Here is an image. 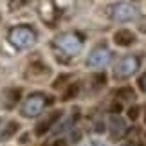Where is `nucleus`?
Segmentation results:
<instances>
[{"mask_svg": "<svg viewBox=\"0 0 146 146\" xmlns=\"http://www.w3.org/2000/svg\"><path fill=\"white\" fill-rule=\"evenodd\" d=\"M108 61H110L108 50H105V49H96V50H92V52L87 56L85 65L88 67V69H103V67L108 65Z\"/></svg>", "mask_w": 146, "mask_h": 146, "instance_id": "4", "label": "nucleus"}, {"mask_svg": "<svg viewBox=\"0 0 146 146\" xmlns=\"http://www.w3.org/2000/svg\"><path fill=\"white\" fill-rule=\"evenodd\" d=\"M56 45L63 50V52H67V54H78L80 49H81V43H80V40H78L74 35L60 36L58 40H56Z\"/></svg>", "mask_w": 146, "mask_h": 146, "instance_id": "6", "label": "nucleus"}, {"mask_svg": "<svg viewBox=\"0 0 146 146\" xmlns=\"http://www.w3.org/2000/svg\"><path fill=\"white\" fill-rule=\"evenodd\" d=\"M9 42L16 49H27L36 42V38H35V33L29 27H15L9 33Z\"/></svg>", "mask_w": 146, "mask_h": 146, "instance_id": "1", "label": "nucleus"}, {"mask_svg": "<svg viewBox=\"0 0 146 146\" xmlns=\"http://www.w3.org/2000/svg\"><path fill=\"white\" fill-rule=\"evenodd\" d=\"M137 67H139L137 58L126 56V58H123L121 61H117V65L114 67V74L117 78H128V76H132L133 72L137 70Z\"/></svg>", "mask_w": 146, "mask_h": 146, "instance_id": "3", "label": "nucleus"}, {"mask_svg": "<svg viewBox=\"0 0 146 146\" xmlns=\"http://www.w3.org/2000/svg\"><path fill=\"white\" fill-rule=\"evenodd\" d=\"M43 106H45V99L42 96H31L24 101V105H22V115L24 117H36L42 114Z\"/></svg>", "mask_w": 146, "mask_h": 146, "instance_id": "2", "label": "nucleus"}, {"mask_svg": "<svg viewBox=\"0 0 146 146\" xmlns=\"http://www.w3.org/2000/svg\"><path fill=\"white\" fill-rule=\"evenodd\" d=\"M115 22H130L137 16V9L133 7L132 4L128 2H123V4H117L114 7V13H112Z\"/></svg>", "mask_w": 146, "mask_h": 146, "instance_id": "5", "label": "nucleus"}]
</instances>
